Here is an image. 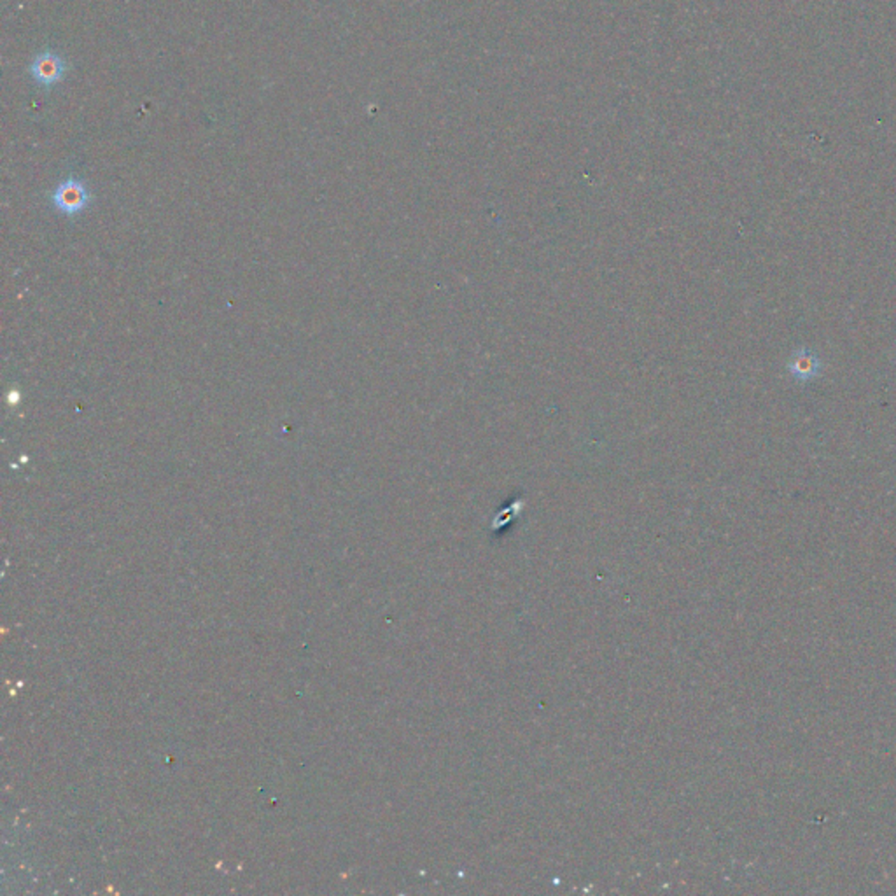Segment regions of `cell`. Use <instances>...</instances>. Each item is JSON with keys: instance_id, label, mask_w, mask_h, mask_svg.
I'll use <instances>...</instances> for the list:
<instances>
[{"instance_id": "cell-1", "label": "cell", "mask_w": 896, "mask_h": 896, "mask_svg": "<svg viewBox=\"0 0 896 896\" xmlns=\"http://www.w3.org/2000/svg\"><path fill=\"white\" fill-rule=\"evenodd\" d=\"M51 203L60 214L73 218L88 209L92 203V193L83 179L69 175L51 192Z\"/></svg>"}, {"instance_id": "cell-3", "label": "cell", "mask_w": 896, "mask_h": 896, "mask_svg": "<svg viewBox=\"0 0 896 896\" xmlns=\"http://www.w3.org/2000/svg\"><path fill=\"white\" fill-rule=\"evenodd\" d=\"M823 361L818 358V354L807 347H802L797 352H793L792 361L788 363V371L797 382H809L816 377L822 375Z\"/></svg>"}, {"instance_id": "cell-2", "label": "cell", "mask_w": 896, "mask_h": 896, "mask_svg": "<svg viewBox=\"0 0 896 896\" xmlns=\"http://www.w3.org/2000/svg\"><path fill=\"white\" fill-rule=\"evenodd\" d=\"M28 73L39 88L51 92L65 81L69 73V62L54 49H44L35 54L28 67Z\"/></svg>"}]
</instances>
